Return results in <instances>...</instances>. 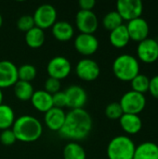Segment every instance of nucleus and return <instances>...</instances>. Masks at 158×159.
<instances>
[{
	"label": "nucleus",
	"instance_id": "obj_1",
	"mask_svg": "<svg viewBox=\"0 0 158 159\" xmlns=\"http://www.w3.org/2000/svg\"><path fill=\"white\" fill-rule=\"evenodd\" d=\"M92 125V118L86 110L73 109L66 114L64 124L59 134L71 141H81L90 134Z\"/></svg>",
	"mask_w": 158,
	"mask_h": 159
},
{
	"label": "nucleus",
	"instance_id": "obj_2",
	"mask_svg": "<svg viewBox=\"0 0 158 159\" xmlns=\"http://www.w3.org/2000/svg\"><path fill=\"white\" fill-rule=\"evenodd\" d=\"M17 141L33 143L38 140L43 133L41 122L34 116L24 115L15 119L11 129Z\"/></svg>",
	"mask_w": 158,
	"mask_h": 159
},
{
	"label": "nucleus",
	"instance_id": "obj_3",
	"mask_svg": "<svg viewBox=\"0 0 158 159\" xmlns=\"http://www.w3.org/2000/svg\"><path fill=\"white\" fill-rule=\"evenodd\" d=\"M113 72L119 80L130 82L140 74L139 60L130 54H121L113 62Z\"/></svg>",
	"mask_w": 158,
	"mask_h": 159
},
{
	"label": "nucleus",
	"instance_id": "obj_4",
	"mask_svg": "<svg viewBox=\"0 0 158 159\" xmlns=\"http://www.w3.org/2000/svg\"><path fill=\"white\" fill-rule=\"evenodd\" d=\"M136 145L134 142L126 135L113 138L107 146V157L109 159H133Z\"/></svg>",
	"mask_w": 158,
	"mask_h": 159
},
{
	"label": "nucleus",
	"instance_id": "obj_5",
	"mask_svg": "<svg viewBox=\"0 0 158 159\" xmlns=\"http://www.w3.org/2000/svg\"><path fill=\"white\" fill-rule=\"evenodd\" d=\"M119 103L124 114L139 115L146 106V98L144 94L129 90L121 97Z\"/></svg>",
	"mask_w": 158,
	"mask_h": 159
},
{
	"label": "nucleus",
	"instance_id": "obj_6",
	"mask_svg": "<svg viewBox=\"0 0 158 159\" xmlns=\"http://www.w3.org/2000/svg\"><path fill=\"white\" fill-rule=\"evenodd\" d=\"M33 19L36 27L42 30L50 28L56 22L57 10L50 4H43L35 9Z\"/></svg>",
	"mask_w": 158,
	"mask_h": 159
},
{
	"label": "nucleus",
	"instance_id": "obj_7",
	"mask_svg": "<svg viewBox=\"0 0 158 159\" xmlns=\"http://www.w3.org/2000/svg\"><path fill=\"white\" fill-rule=\"evenodd\" d=\"M116 11L123 20H132L142 17L143 4L141 0H118L116 2Z\"/></svg>",
	"mask_w": 158,
	"mask_h": 159
},
{
	"label": "nucleus",
	"instance_id": "obj_8",
	"mask_svg": "<svg viewBox=\"0 0 158 159\" xmlns=\"http://www.w3.org/2000/svg\"><path fill=\"white\" fill-rule=\"evenodd\" d=\"M47 71L49 77L61 81L70 75L72 71V65L67 58L62 56H56L48 61Z\"/></svg>",
	"mask_w": 158,
	"mask_h": 159
},
{
	"label": "nucleus",
	"instance_id": "obj_9",
	"mask_svg": "<svg viewBox=\"0 0 158 159\" xmlns=\"http://www.w3.org/2000/svg\"><path fill=\"white\" fill-rule=\"evenodd\" d=\"M75 24L80 34H93L99 26L97 15L92 10H79L75 15Z\"/></svg>",
	"mask_w": 158,
	"mask_h": 159
},
{
	"label": "nucleus",
	"instance_id": "obj_10",
	"mask_svg": "<svg viewBox=\"0 0 158 159\" xmlns=\"http://www.w3.org/2000/svg\"><path fill=\"white\" fill-rule=\"evenodd\" d=\"M138 59L144 63H153L158 60V42L154 38H146L137 47Z\"/></svg>",
	"mask_w": 158,
	"mask_h": 159
},
{
	"label": "nucleus",
	"instance_id": "obj_11",
	"mask_svg": "<svg viewBox=\"0 0 158 159\" xmlns=\"http://www.w3.org/2000/svg\"><path fill=\"white\" fill-rule=\"evenodd\" d=\"M75 73L81 80L90 82L99 77L101 69L99 64L95 61L86 58L80 60L77 62L75 67Z\"/></svg>",
	"mask_w": 158,
	"mask_h": 159
},
{
	"label": "nucleus",
	"instance_id": "obj_12",
	"mask_svg": "<svg viewBox=\"0 0 158 159\" xmlns=\"http://www.w3.org/2000/svg\"><path fill=\"white\" fill-rule=\"evenodd\" d=\"M74 48L81 55L90 56L99 48V40L94 34H79L74 39Z\"/></svg>",
	"mask_w": 158,
	"mask_h": 159
},
{
	"label": "nucleus",
	"instance_id": "obj_13",
	"mask_svg": "<svg viewBox=\"0 0 158 159\" xmlns=\"http://www.w3.org/2000/svg\"><path fill=\"white\" fill-rule=\"evenodd\" d=\"M130 40L136 41V42H142V40L148 38L150 28L147 20L142 17L134 19L132 20L128 21V24H126Z\"/></svg>",
	"mask_w": 158,
	"mask_h": 159
},
{
	"label": "nucleus",
	"instance_id": "obj_14",
	"mask_svg": "<svg viewBox=\"0 0 158 159\" xmlns=\"http://www.w3.org/2000/svg\"><path fill=\"white\" fill-rule=\"evenodd\" d=\"M66 96V106L73 109H82L86 104L88 100V95L86 90L77 85H73L68 87L64 90Z\"/></svg>",
	"mask_w": 158,
	"mask_h": 159
},
{
	"label": "nucleus",
	"instance_id": "obj_15",
	"mask_svg": "<svg viewBox=\"0 0 158 159\" xmlns=\"http://www.w3.org/2000/svg\"><path fill=\"white\" fill-rule=\"evenodd\" d=\"M18 80V67L10 61H0V89L12 87Z\"/></svg>",
	"mask_w": 158,
	"mask_h": 159
},
{
	"label": "nucleus",
	"instance_id": "obj_16",
	"mask_svg": "<svg viewBox=\"0 0 158 159\" xmlns=\"http://www.w3.org/2000/svg\"><path fill=\"white\" fill-rule=\"evenodd\" d=\"M66 114L61 108L52 107L45 113L44 121L47 129L52 131H60L65 121Z\"/></svg>",
	"mask_w": 158,
	"mask_h": 159
},
{
	"label": "nucleus",
	"instance_id": "obj_17",
	"mask_svg": "<svg viewBox=\"0 0 158 159\" xmlns=\"http://www.w3.org/2000/svg\"><path fill=\"white\" fill-rule=\"evenodd\" d=\"M31 102L37 111L42 113H46L53 107L52 95L44 89L34 91L31 98Z\"/></svg>",
	"mask_w": 158,
	"mask_h": 159
},
{
	"label": "nucleus",
	"instance_id": "obj_18",
	"mask_svg": "<svg viewBox=\"0 0 158 159\" xmlns=\"http://www.w3.org/2000/svg\"><path fill=\"white\" fill-rule=\"evenodd\" d=\"M120 126L122 129L128 134H137L141 131L142 128V121L139 115L123 114L119 119Z\"/></svg>",
	"mask_w": 158,
	"mask_h": 159
},
{
	"label": "nucleus",
	"instance_id": "obj_19",
	"mask_svg": "<svg viewBox=\"0 0 158 159\" xmlns=\"http://www.w3.org/2000/svg\"><path fill=\"white\" fill-rule=\"evenodd\" d=\"M51 32L53 36L61 42H66L71 40L74 34L73 25L66 20L56 21L51 27Z\"/></svg>",
	"mask_w": 158,
	"mask_h": 159
},
{
	"label": "nucleus",
	"instance_id": "obj_20",
	"mask_svg": "<svg viewBox=\"0 0 158 159\" xmlns=\"http://www.w3.org/2000/svg\"><path fill=\"white\" fill-rule=\"evenodd\" d=\"M109 40L111 45L116 48H125L130 41V37L126 24H122L121 26L111 31L109 35Z\"/></svg>",
	"mask_w": 158,
	"mask_h": 159
},
{
	"label": "nucleus",
	"instance_id": "obj_21",
	"mask_svg": "<svg viewBox=\"0 0 158 159\" xmlns=\"http://www.w3.org/2000/svg\"><path fill=\"white\" fill-rule=\"evenodd\" d=\"M133 159H158V145L153 142H144L136 146Z\"/></svg>",
	"mask_w": 158,
	"mask_h": 159
},
{
	"label": "nucleus",
	"instance_id": "obj_22",
	"mask_svg": "<svg viewBox=\"0 0 158 159\" xmlns=\"http://www.w3.org/2000/svg\"><path fill=\"white\" fill-rule=\"evenodd\" d=\"M46 35L44 30L34 26L25 33V42L28 47L32 48H38L45 43Z\"/></svg>",
	"mask_w": 158,
	"mask_h": 159
},
{
	"label": "nucleus",
	"instance_id": "obj_23",
	"mask_svg": "<svg viewBox=\"0 0 158 159\" xmlns=\"http://www.w3.org/2000/svg\"><path fill=\"white\" fill-rule=\"evenodd\" d=\"M14 87V94L17 99L22 102H26L31 100L34 90L30 82H25L21 80H18Z\"/></svg>",
	"mask_w": 158,
	"mask_h": 159
},
{
	"label": "nucleus",
	"instance_id": "obj_24",
	"mask_svg": "<svg viewBox=\"0 0 158 159\" xmlns=\"http://www.w3.org/2000/svg\"><path fill=\"white\" fill-rule=\"evenodd\" d=\"M15 121V114L13 109L7 104L0 105V129L5 130L10 129Z\"/></svg>",
	"mask_w": 158,
	"mask_h": 159
},
{
	"label": "nucleus",
	"instance_id": "obj_25",
	"mask_svg": "<svg viewBox=\"0 0 158 159\" xmlns=\"http://www.w3.org/2000/svg\"><path fill=\"white\" fill-rule=\"evenodd\" d=\"M64 159H86L87 155L85 149L77 143H68L63 149Z\"/></svg>",
	"mask_w": 158,
	"mask_h": 159
},
{
	"label": "nucleus",
	"instance_id": "obj_26",
	"mask_svg": "<svg viewBox=\"0 0 158 159\" xmlns=\"http://www.w3.org/2000/svg\"><path fill=\"white\" fill-rule=\"evenodd\" d=\"M149 84H150V78L143 74H139L130 81V85L132 89L131 90L141 94H144L149 90Z\"/></svg>",
	"mask_w": 158,
	"mask_h": 159
},
{
	"label": "nucleus",
	"instance_id": "obj_27",
	"mask_svg": "<svg viewBox=\"0 0 158 159\" xmlns=\"http://www.w3.org/2000/svg\"><path fill=\"white\" fill-rule=\"evenodd\" d=\"M123 24V19L118 14L116 10L108 12L102 19V25L108 31H113L114 29L121 26Z\"/></svg>",
	"mask_w": 158,
	"mask_h": 159
},
{
	"label": "nucleus",
	"instance_id": "obj_28",
	"mask_svg": "<svg viewBox=\"0 0 158 159\" xmlns=\"http://www.w3.org/2000/svg\"><path fill=\"white\" fill-rule=\"evenodd\" d=\"M36 68L32 64H22L18 68V77L19 80L30 82L36 76Z\"/></svg>",
	"mask_w": 158,
	"mask_h": 159
},
{
	"label": "nucleus",
	"instance_id": "obj_29",
	"mask_svg": "<svg viewBox=\"0 0 158 159\" xmlns=\"http://www.w3.org/2000/svg\"><path fill=\"white\" fill-rule=\"evenodd\" d=\"M124 112L122 110V107L119 102H114L109 103L105 108V116L112 120L120 119V117L123 116Z\"/></svg>",
	"mask_w": 158,
	"mask_h": 159
},
{
	"label": "nucleus",
	"instance_id": "obj_30",
	"mask_svg": "<svg viewBox=\"0 0 158 159\" xmlns=\"http://www.w3.org/2000/svg\"><path fill=\"white\" fill-rule=\"evenodd\" d=\"M34 26H35L33 16L31 15H23L20 17L19 20H17V27L21 32L26 33L32 28H34Z\"/></svg>",
	"mask_w": 158,
	"mask_h": 159
},
{
	"label": "nucleus",
	"instance_id": "obj_31",
	"mask_svg": "<svg viewBox=\"0 0 158 159\" xmlns=\"http://www.w3.org/2000/svg\"><path fill=\"white\" fill-rule=\"evenodd\" d=\"M61 81L52 77H48L47 79V81L45 82V91H47V93L53 95L59 91H61Z\"/></svg>",
	"mask_w": 158,
	"mask_h": 159
},
{
	"label": "nucleus",
	"instance_id": "obj_32",
	"mask_svg": "<svg viewBox=\"0 0 158 159\" xmlns=\"http://www.w3.org/2000/svg\"><path fill=\"white\" fill-rule=\"evenodd\" d=\"M16 141H17V139H16L15 134L11 129L2 130V132L0 134V142L4 145H7V146L12 145Z\"/></svg>",
	"mask_w": 158,
	"mask_h": 159
},
{
	"label": "nucleus",
	"instance_id": "obj_33",
	"mask_svg": "<svg viewBox=\"0 0 158 159\" xmlns=\"http://www.w3.org/2000/svg\"><path fill=\"white\" fill-rule=\"evenodd\" d=\"M52 101H53V107L57 108H63L66 106V96L64 91H59L52 95Z\"/></svg>",
	"mask_w": 158,
	"mask_h": 159
},
{
	"label": "nucleus",
	"instance_id": "obj_34",
	"mask_svg": "<svg viewBox=\"0 0 158 159\" xmlns=\"http://www.w3.org/2000/svg\"><path fill=\"white\" fill-rule=\"evenodd\" d=\"M150 94L158 100V75L150 78V84H149V90Z\"/></svg>",
	"mask_w": 158,
	"mask_h": 159
},
{
	"label": "nucleus",
	"instance_id": "obj_35",
	"mask_svg": "<svg viewBox=\"0 0 158 159\" xmlns=\"http://www.w3.org/2000/svg\"><path fill=\"white\" fill-rule=\"evenodd\" d=\"M96 2L95 0H80L79 7L81 10H92Z\"/></svg>",
	"mask_w": 158,
	"mask_h": 159
},
{
	"label": "nucleus",
	"instance_id": "obj_36",
	"mask_svg": "<svg viewBox=\"0 0 158 159\" xmlns=\"http://www.w3.org/2000/svg\"><path fill=\"white\" fill-rule=\"evenodd\" d=\"M3 92H2V89H0V105L3 103Z\"/></svg>",
	"mask_w": 158,
	"mask_h": 159
},
{
	"label": "nucleus",
	"instance_id": "obj_37",
	"mask_svg": "<svg viewBox=\"0 0 158 159\" xmlns=\"http://www.w3.org/2000/svg\"><path fill=\"white\" fill-rule=\"evenodd\" d=\"M2 24H3V18H2V15L0 14V28H1Z\"/></svg>",
	"mask_w": 158,
	"mask_h": 159
}]
</instances>
